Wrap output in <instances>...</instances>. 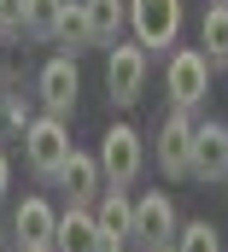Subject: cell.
Masks as SVG:
<instances>
[{"instance_id": "obj_1", "label": "cell", "mask_w": 228, "mask_h": 252, "mask_svg": "<svg viewBox=\"0 0 228 252\" xmlns=\"http://www.w3.org/2000/svg\"><path fill=\"white\" fill-rule=\"evenodd\" d=\"M94 164H100V182L106 188H135L141 182V164H146V147H141V129L135 124H112L100 135V153H94Z\"/></svg>"}, {"instance_id": "obj_2", "label": "cell", "mask_w": 228, "mask_h": 252, "mask_svg": "<svg viewBox=\"0 0 228 252\" xmlns=\"http://www.w3.org/2000/svg\"><path fill=\"white\" fill-rule=\"evenodd\" d=\"M129 30L141 53H164L181 35V0H129Z\"/></svg>"}, {"instance_id": "obj_3", "label": "cell", "mask_w": 228, "mask_h": 252, "mask_svg": "<svg viewBox=\"0 0 228 252\" xmlns=\"http://www.w3.org/2000/svg\"><path fill=\"white\" fill-rule=\"evenodd\" d=\"M175 229H181V217H175V205H170V193H164V188H152V193L135 199V217H129V241H135V247L164 252V247L175 241Z\"/></svg>"}, {"instance_id": "obj_4", "label": "cell", "mask_w": 228, "mask_h": 252, "mask_svg": "<svg viewBox=\"0 0 228 252\" xmlns=\"http://www.w3.org/2000/svg\"><path fill=\"white\" fill-rule=\"evenodd\" d=\"M164 94H170L175 112H193L205 94H211V64L199 47H175L170 64H164Z\"/></svg>"}, {"instance_id": "obj_5", "label": "cell", "mask_w": 228, "mask_h": 252, "mask_svg": "<svg viewBox=\"0 0 228 252\" xmlns=\"http://www.w3.org/2000/svg\"><path fill=\"white\" fill-rule=\"evenodd\" d=\"M24 158H29V170H35L41 182H53V176H58V164L70 158V124L41 112L35 124L24 129Z\"/></svg>"}, {"instance_id": "obj_6", "label": "cell", "mask_w": 228, "mask_h": 252, "mask_svg": "<svg viewBox=\"0 0 228 252\" xmlns=\"http://www.w3.org/2000/svg\"><path fill=\"white\" fill-rule=\"evenodd\" d=\"M76 94H82V76H76V59H70V53H58V59H47L35 70V100L47 106V118H64V124H70Z\"/></svg>"}, {"instance_id": "obj_7", "label": "cell", "mask_w": 228, "mask_h": 252, "mask_svg": "<svg viewBox=\"0 0 228 252\" xmlns=\"http://www.w3.org/2000/svg\"><path fill=\"white\" fill-rule=\"evenodd\" d=\"M106 94H112V106H135L146 94V53L135 41H117L112 47V59H106Z\"/></svg>"}, {"instance_id": "obj_8", "label": "cell", "mask_w": 228, "mask_h": 252, "mask_svg": "<svg viewBox=\"0 0 228 252\" xmlns=\"http://www.w3.org/2000/svg\"><path fill=\"white\" fill-rule=\"evenodd\" d=\"M152 153H158V170L164 176H187V164H193V112H164L158 118V141H152Z\"/></svg>"}, {"instance_id": "obj_9", "label": "cell", "mask_w": 228, "mask_h": 252, "mask_svg": "<svg viewBox=\"0 0 228 252\" xmlns=\"http://www.w3.org/2000/svg\"><path fill=\"white\" fill-rule=\"evenodd\" d=\"M187 176H199L205 188H217L228 182V124H193V164H187Z\"/></svg>"}, {"instance_id": "obj_10", "label": "cell", "mask_w": 228, "mask_h": 252, "mask_svg": "<svg viewBox=\"0 0 228 252\" xmlns=\"http://www.w3.org/2000/svg\"><path fill=\"white\" fill-rule=\"evenodd\" d=\"M53 182L64 188V199H70V205H82V211H88V205H94V199L106 193V182H100V164H94V153H76V147H70V158L58 164V176H53Z\"/></svg>"}, {"instance_id": "obj_11", "label": "cell", "mask_w": 228, "mask_h": 252, "mask_svg": "<svg viewBox=\"0 0 228 252\" xmlns=\"http://www.w3.org/2000/svg\"><path fill=\"white\" fill-rule=\"evenodd\" d=\"M129 217H135V199L123 188H106L100 205H94V229H100V252H123L129 241Z\"/></svg>"}, {"instance_id": "obj_12", "label": "cell", "mask_w": 228, "mask_h": 252, "mask_svg": "<svg viewBox=\"0 0 228 252\" xmlns=\"http://www.w3.org/2000/svg\"><path fill=\"white\" fill-rule=\"evenodd\" d=\"M12 229H18V252H41V247H53L58 211L47 205V199H24L18 217H12Z\"/></svg>"}, {"instance_id": "obj_13", "label": "cell", "mask_w": 228, "mask_h": 252, "mask_svg": "<svg viewBox=\"0 0 228 252\" xmlns=\"http://www.w3.org/2000/svg\"><path fill=\"white\" fill-rule=\"evenodd\" d=\"M82 18H88V35L94 47H117L123 30H129V0H76Z\"/></svg>"}, {"instance_id": "obj_14", "label": "cell", "mask_w": 228, "mask_h": 252, "mask_svg": "<svg viewBox=\"0 0 228 252\" xmlns=\"http://www.w3.org/2000/svg\"><path fill=\"white\" fill-rule=\"evenodd\" d=\"M53 252H100V229H94V211L82 205H64L53 229Z\"/></svg>"}, {"instance_id": "obj_15", "label": "cell", "mask_w": 228, "mask_h": 252, "mask_svg": "<svg viewBox=\"0 0 228 252\" xmlns=\"http://www.w3.org/2000/svg\"><path fill=\"white\" fill-rule=\"evenodd\" d=\"M199 53L211 70H228V0H211L199 18Z\"/></svg>"}, {"instance_id": "obj_16", "label": "cell", "mask_w": 228, "mask_h": 252, "mask_svg": "<svg viewBox=\"0 0 228 252\" xmlns=\"http://www.w3.org/2000/svg\"><path fill=\"white\" fill-rule=\"evenodd\" d=\"M58 47H70V59L82 53V47H94V35H88V18H82V6L76 0H64V12H58V30H53Z\"/></svg>"}, {"instance_id": "obj_17", "label": "cell", "mask_w": 228, "mask_h": 252, "mask_svg": "<svg viewBox=\"0 0 228 252\" xmlns=\"http://www.w3.org/2000/svg\"><path fill=\"white\" fill-rule=\"evenodd\" d=\"M58 12H64V0H24V35H35V41H53Z\"/></svg>"}, {"instance_id": "obj_18", "label": "cell", "mask_w": 228, "mask_h": 252, "mask_svg": "<svg viewBox=\"0 0 228 252\" xmlns=\"http://www.w3.org/2000/svg\"><path fill=\"white\" fill-rule=\"evenodd\" d=\"M29 124V94H0V141H18Z\"/></svg>"}, {"instance_id": "obj_19", "label": "cell", "mask_w": 228, "mask_h": 252, "mask_svg": "<svg viewBox=\"0 0 228 252\" xmlns=\"http://www.w3.org/2000/svg\"><path fill=\"white\" fill-rule=\"evenodd\" d=\"M170 252H223V235H217L211 223H181L175 241H170Z\"/></svg>"}, {"instance_id": "obj_20", "label": "cell", "mask_w": 228, "mask_h": 252, "mask_svg": "<svg viewBox=\"0 0 228 252\" xmlns=\"http://www.w3.org/2000/svg\"><path fill=\"white\" fill-rule=\"evenodd\" d=\"M0 35H24V0H0Z\"/></svg>"}, {"instance_id": "obj_21", "label": "cell", "mask_w": 228, "mask_h": 252, "mask_svg": "<svg viewBox=\"0 0 228 252\" xmlns=\"http://www.w3.org/2000/svg\"><path fill=\"white\" fill-rule=\"evenodd\" d=\"M6 188H12V158H6V147H0V199H6Z\"/></svg>"}, {"instance_id": "obj_22", "label": "cell", "mask_w": 228, "mask_h": 252, "mask_svg": "<svg viewBox=\"0 0 228 252\" xmlns=\"http://www.w3.org/2000/svg\"><path fill=\"white\" fill-rule=\"evenodd\" d=\"M0 94H6V70H0Z\"/></svg>"}, {"instance_id": "obj_23", "label": "cell", "mask_w": 228, "mask_h": 252, "mask_svg": "<svg viewBox=\"0 0 228 252\" xmlns=\"http://www.w3.org/2000/svg\"><path fill=\"white\" fill-rule=\"evenodd\" d=\"M164 252H170V247H164Z\"/></svg>"}]
</instances>
